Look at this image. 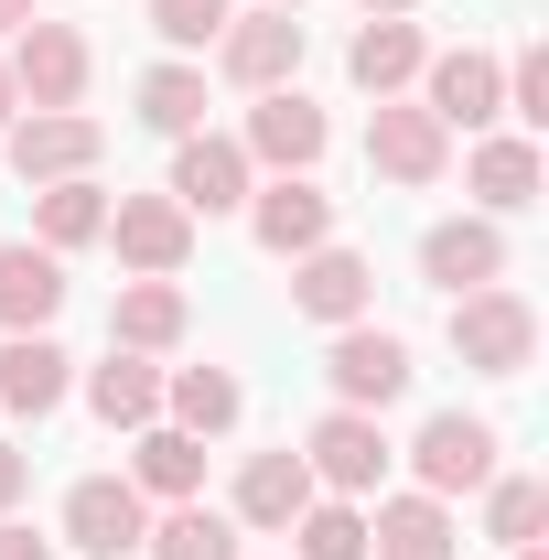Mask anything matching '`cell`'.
Returning <instances> with one entry per match:
<instances>
[{
	"instance_id": "603a6c76",
	"label": "cell",
	"mask_w": 549,
	"mask_h": 560,
	"mask_svg": "<svg viewBox=\"0 0 549 560\" xmlns=\"http://www.w3.org/2000/svg\"><path fill=\"white\" fill-rule=\"evenodd\" d=\"M108 335H119L130 355L184 346V291H173V280H130V291H119V313H108Z\"/></svg>"
},
{
	"instance_id": "d590c367",
	"label": "cell",
	"mask_w": 549,
	"mask_h": 560,
	"mask_svg": "<svg viewBox=\"0 0 549 560\" xmlns=\"http://www.w3.org/2000/svg\"><path fill=\"white\" fill-rule=\"evenodd\" d=\"M22 22H33V0H0V33H22Z\"/></svg>"
},
{
	"instance_id": "cb8c5ba5",
	"label": "cell",
	"mask_w": 549,
	"mask_h": 560,
	"mask_svg": "<svg viewBox=\"0 0 549 560\" xmlns=\"http://www.w3.org/2000/svg\"><path fill=\"white\" fill-rule=\"evenodd\" d=\"M162 399H173V431H195V442H206V431L237 420V377H226V366H173V377H162Z\"/></svg>"
},
{
	"instance_id": "4316f807",
	"label": "cell",
	"mask_w": 549,
	"mask_h": 560,
	"mask_svg": "<svg viewBox=\"0 0 549 560\" xmlns=\"http://www.w3.org/2000/svg\"><path fill=\"white\" fill-rule=\"evenodd\" d=\"M140 119H151L162 140H195L206 130V75L195 66H151L140 75Z\"/></svg>"
},
{
	"instance_id": "ab89813d",
	"label": "cell",
	"mask_w": 549,
	"mask_h": 560,
	"mask_svg": "<svg viewBox=\"0 0 549 560\" xmlns=\"http://www.w3.org/2000/svg\"><path fill=\"white\" fill-rule=\"evenodd\" d=\"M517 560H539V550H517Z\"/></svg>"
},
{
	"instance_id": "e575fe53",
	"label": "cell",
	"mask_w": 549,
	"mask_h": 560,
	"mask_svg": "<svg viewBox=\"0 0 549 560\" xmlns=\"http://www.w3.org/2000/svg\"><path fill=\"white\" fill-rule=\"evenodd\" d=\"M0 560H55V550H44L33 528H0Z\"/></svg>"
},
{
	"instance_id": "277c9868",
	"label": "cell",
	"mask_w": 549,
	"mask_h": 560,
	"mask_svg": "<svg viewBox=\"0 0 549 560\" xmlns=\"http://www.w3.org/2000/svg\"><path fill=\"white\" fill-rule=\"evenodd\" d=\"M215 66H226V86H291V66H302V22L291 11H226V33H215Z\"/></svg>"
},
{
	"instance_id": "8992f818",
	"label": "cell",
	"mask_w": 549,
	"mask_h": 560,
	"mask_svg": "<svg viewBox=\"0 0 549 560\" xmlns=\"http://www.w3.org/2000/svg\"><path fill=\"white\" fill-rule=\"evenodd\" d=\"M420 108H431L442 130H484V119H506V66L475 55V44H464V55H431V66H420Z\"/></svg>"
},
{
	"instance_id": "f546056e",
	"label": "cell",
	"mask_w": 549,
	"mask_h": 560,
	"mask_svg": "<svg viewBox=\"0 0 549 560\" xmlns=\"http://www.w3.org/2000/svg\"><path fill=\"white\" fill-rule=\"evenodd\" d=\"M539 528H549V486H539V475H506V486L484 495V539H506V550H539Z\"/></svg>"
},
{
	"instance_id": "8fae6325",
	"label": "cell",
	"mask_w": 549,
	"mask_h": 560,
	"mask_svg": "<svg viewBox=\"0 0 549 560\" xmlns=\"http://www.w3.org/2000/svg\"><path fill=\"white\" fill-rule=\"evenodd\" d=\"M97 119H75V108H33V119H22V130H11V173H22V184H75V173H86V162H97Z\"/></svg>"
},
{
	"instance_id": "7402d4cb",
	"label": "cell",
	"mask_w": 549,
	"mask_h": 560,
	"mask_svg": "<svg viewBox=\"0 0 549 560\" xmlns=\"http://www.w3.org/2000/svg\"><path fill=\"white\" fill-rule=\"evenodd\" d=\"M86 399H97V420H108V431H151V420H162V366L119 346L97 377H86Z\"/></svg>"
},
{
	"instance_id": "4dcf8cb0",
	"label": "cell",
	"mask_w": 549,
	"mask_h": 560,
	"mask_svg": "<svg viewBox=\"0 0 549 560\" xmlns=\"http://www.w3.org/2000/svg\"><path fill=\"white\" fill-rule=\"evenodd\" d=\"M291 539H302V560H366V517H355V506H324V495H313V506H302V517H291Z\"/></svg>"
},
{
	"instance_id": "3957f363",
	"label": "cell",
	"mask_w": 549,
	"mask_h": 560,
	"mask_svg": "<svg viewBox=\"0 0 549 560\" xmlns=\"http://www.w3.org/2000/svg\"><path fill=\"white\" fill-rule=\"evenodd\" d=\"M324 377H335L344 410H388V399L410 388V346H399L388 324H335V355H324Z\"/></svg>"
},
{
	"instance_id": "f35d334b",
	"label": "cell",
	"mask_w": 549,
	"mask_h": 560,
	"mask_svg": "<svg viewBox=\"0 0 549 560\" xmlns=\"http://www.w3.org/2000/svg\"><path fill=\"white\" fill-rule=\"evenodd\" d=\"M259 11H302V0H259Z\"/></svg>"
},
{
	"instance_id": "6da1fadb",
	"label": "cell",
	"mask_w": 549,
	"mask_h": 560,
	"mask_svg": "<svg viewBox=\"0 0 549 560\" xmlns=\"http://www.w3.org/2000/svg\"><path fill=\"white\" fill-rule=\"evenodd\" d=\"M453 355L475 366V377H528V355H539V313L517 302V291H453Z\"/></svg>"
},
{
	"instance_id": "9c48e42d",
	"label": "cell",
	"mask_w": 549,
	"mask_h": 560,
	"mask_svg": "<svg viewBox=\"0 0 549 560\" xmlns=\"http://www.w3.org/2000/svg\"><path fill=\"white\" fill-rule=\"evenodd\" d=\"M108 237H119V259H130L140 280H173L184 248H195V215L173 206V195H119V206H108Z\"/></svg>"
},
{
	"instance_id": "5bb4252c",
	"label": "cell",
	"mask_w": 549,
	"mask_h": 560,
	"mask_svg": "<svg viewBox=\"0 0 549 560\" xmlns=\"http://www.w3.org/2000/svg\"><path fill=\"white\" fill-rule=\"evenodd\" d=\"M442 119L431 108H399V97H377V119H366V162L388 173V184H442Z\"/></svg>"
},
{
	"instance_id": "f1b7e54d",
	"label": "cell",
	"mask_w": 549,
	"mask_h": 560,
	"mask_svg": "<svg viewBox=\"0 0 549 560\" xmlns=\"http://www.w3.org/2000/svg\"><path fill=\"white\" fill-rule=\"evenodd\" d=\"M86 237H108V195L75 173V184H44V248L66 259V248H86Z\"/></svg>"
},
{
	"instance_id": "ffe728a7",
	"label": "cell",
	"mask_w": 549,
	"mask_h": 560,
	"mask_svg": "<svg viewBox=\"0 0 549 560\" xmlns=\"http://www.w3.org/2000/svg\"><path fill=\"white\" fill-rule=\"evenodd\" d=\"M313 506V464L302 453H248V475H237V517L248 528H291Z\"/></svg>"
},
{
	"instance_id": "2e32d148",
	"label": "cell",
	"mask_w": 549,
	"mask_h": 560,
	"mask_svg": "<svg viewBox=\"0 0 549 560\" xmlns=\"http://www.w3.org/2000/svg\"><path fill=\"white\" fill-rule=\"evenodd\" d=\"M291 302H302L313 324H366V302H377V270H366L355 248H302V270H291Z\"/></svg>"
},
{
	"instance_id": "9a60e30c",
	"label": "cell",
	"mask_w": 549,
	"mask_h": 560,
	"mask_svg": "<svg viewBox=\"0 0 549 560\" xmlns=\"http://www.w3.org/2000/svg\"><path fill=\"white\" fill-rule=\"evenodd\" d=\"M420 270H431V291H484V280H506V237H495V215H453V226H431V237H420Z\"/></svg>"
},
{
	"instance_id": "30bf717a",
	"label": "cell",
	"mask_w": 549,
	"mask_h": 560,
	"mask_svg": "<svg viewBox=\"0 0 549 560\" xmlns=\"http://www.w3.org/2000/svg\"><path fill=\"white\" fill-rule=\"evenodd\" d=\"M140 528H151V506H140V486H130V475H86V486L66 495V539H75L86 560L140 550Z\"/></svg>"
},
{
	"instance_id": "d6986e66",
	"label": "cell",
	"mask_w": 549,
	"mask_h": 560,
	"mask_svg": "<svg viewBox=\"0 0 549 560\" xmlns=\"http://www.w3.org/2000/svg\"><path fill=\"white\" fill-rule=\"evenodd\" d=\"M420 66H431V44H420V22H399V11H377V22L344 44V75H355L366 97H399Z\"/></svg>"
},
{
	"instance_id": "8d00e7d4",
	"label": "cell",
	"mask_w": 549,
	"mask_h": 560,
	"mask_svg": "<svg viewBox=\"0 0 549 560\" xmlns=\"http://www.w3.org/2000/svg\"><path fill=\"white\" fill-rule=\"evenodd\" d=\"M11 108H22V97H11V66H0V119H11Z\"/></svg>"
},
{
	"instance_id": "1f68e13d",
	"label": "cell",
	"mask_w": 549,
	"mask_h": 560,
	"mask_svg": "<svg viewBox=\"0 0 549 560\" xmlns=\"http://www.w3.org/2000/svg\"><path fill=\"white\" fill-rule=\"evenodd\" d=\"M506 119L549 130V44H517V66H506Z\"/></svg>"
},
{
	"instance_id": "5b68a950",
	"label": "cell",
	"mask_w": 549,
	"mask_h": 560,
	"mask_svg": "<svg viewBox=\"0 0 549 560\" xmlns=\"http://www.w3.org/2000/svg\"><path fill=\"white\" fill-rule=\"evenodd\" d=\"M11 97L75 108V97H86V33H75V22H22V44H11Z\"/></svg>"
},
{
	"instance_id": "ac0fdd59",
	"label": "cell",
	"mask_w": 549,
	"mask_h": 560,
	"mask_svg": "<svg viewBox=\"0 0 549 560\" xmlns=\"http://www.w3.org/2000/svg\"><path fill=\"white\" fill-rule=\"evenodd\" d=\"M55 313H66V259L33 248V237L0 248V324H11V335H44Z\"/></svg>"
},
{
	"instance_id": "83f0119b",
	"label": "cell",
	"mask_w": 549,
	"mask_h": 560,
	"mask_svg": "<svg viewBox=\"0 0 549 560\" xmlns=\"http://www.w3.org/2000/svg\"><path fill=\"white\" fill-rule=\"evenodd\" d=\"M475 195L495 215L539 206V151H528V140H484V151H475Z\"/></svg>"
},
{
	"instance_id": "7a4b0ae2",
	"label": "cell",
	"mask_w": 549,
	"mask_h": 560,
	"mask_svg": "<svg viewBox=\"0 0 549 560\" xmlns=\"http://www.w3.org/2000/svg\"><path fill=\"white\" fill-rule=\"evenodd\" d=\"M410 464H420V495H475V486H495V420L431 410V420H420V442H410Z\"/></svg>"
},
{
	"instance_id": "d6a6232c",
	"label": "cell",
	"mask_w": 549,
	"mask_h": 560,
	"mask_svg": "<svg viewBox=\"0 0 549 560\" xmlns=\"http://www.w3.org/2000/svg\"><path fill=\"white\" fill-rule=\"evenodd\" d=\"M151 33L162 44H215L226 33V0H151Z\"/></svg>"
},
{
	"instance_id": "7c38bea8",
	"label": "cell",
	"mask_w": 549,
	"mask_h": 560,
	"mask_svg": "<svg viewBox=\"0 0 549 560\" xmlns=\"http://www.w3.org/2000/svg\"><path fill=\"white\" fill-rule=\"evenodd\" d=\"M248 226H259V248L302 259V248H324V237H335V195H324L313 173H280L270 195H248Z\"/></svg>"
},
{
	"instance_id": "4fadbf2b",
	"label": "cell",
	"mask_w": 549,
	"mask_h": 560,
	"mask_svg": "<svg viewBox=\"0 0 549 560\" xmlns=\"http://www.w3.org/2000/svg\"><path fill=\"white\" fill-rule=\"evenodd\" d=\"M173 206L184 215H237L248 206V151L215 140V130H195L184 151H173Z\"/></svg>"
},
{
	"instance_id": "836d02e7",
	"label": "cell",
	"mask_w": 549,
	"mask_h": 560,
	"mask_svg": "<svg viewBox=\"0 0 549 560\" xmlns=\"http://www.w3.org/2000/svg\"><path fill=\"white\" fill-rule=\"evenodd\" d=\"M33 486V453H11V442H0V517H11V495Z\"/></svg>"
},
{
	"instance_id": "484cf974",
	"label": "cell",
	"mask_w": 549,
	"mask_h": 560,
	"mask_svg": "<svg viewBox=\"0 0 549 560\" xmlns=\"http://www.w3.org/2000/svg\"><path fill=\"white\" fill-rule=\"evenodd\" d=\"M130 486L184 506V495L206 486V442H195V431H140V475H130Z\"/></svg>"
},
{
	"instance_id": "e0dca14e",
	"label": "cell",
	"mask_w": 549,
	"mask_h": 560,
	"mask_svg": "<svg viewBox=\"0 0 549 560\" xmlns=\"http://www.w3.org/2000/svg\"><path fill=\"white\" fill-rule=\"evenodd\" d=\"M453 506L442 495H388L377 517H366V560H453Z\"/></svg>"
},
{
	"instance_id": "44dd1931",
	"label": "cell",
	"mask_w": 549,
	"mask_h": 560,
	"mask_svg": "<svg viewBox=\"0 0 549 560\" xmlns=\"http://www.w3.org/2000/svg\"><path fill=\"white\" fill-rule=\"evenodd\" d=\"M66 388H75V377H66V346H44V335H11V346H0V410L44 420Z\"/></svg>"
},
{
	"instance_id": "74e56055",
	"label": "cell",
	"mask_w": 549,
	"mask_h": 560,
	"mask_svg": "<svg viewBox=\"0 0 549 560\" xmlns=\"http://www.w3.org/2000/svg\"><path fill=\"white\" fill-rule=\"evenodd\" d=\"M366 11H420V0H366Z\"/></svg>"
},
{
	"instance_id": "ba28073f",
	"label": "cell",
	"mask_w": 549,
	"mask_h": 560,
	"mask_svg": "<svg viewBox=\"0 0 549 560\" xmlns=\"http://www.w3.org/2000/svg\"><path fill=\"white\" fill-rule=\"evenodd\" d=\"M302 464H313V486H335V495H366L377 475H388V431H377V410H335V420H313Z\"/></svg>"
},
{
	"instance_id": "52a82bcc",
	"label": "cell",
	"mask_w": 549,
	"mask_h": 560,
	"mask_svg": "<svg viewBox=\"0 0 549 560\" xmlns=\"http://www.w3.org/2000/svg\"><path fill=\"white\" fill-rule=\"evenodd\" d=\"M324 140H335V130H324V108H313L302 86H259V108H248V140H237V151L270 162V173H313Z\"/></svg>"
},
{
	"instance_id": "d4e9b609",
	"label": "cell",
	"mask_w": 549,
	"mask_h": 560,
	"mask_svg": "<svg viewBox=\"0 0 549 560\" xmlns=\"http://www.w3.org/2000/svg\"><path fill=\"white\" fill-rule=\"evenodd\" d=\"M140 550H151V560H237V528H226L215 506H195V495H184L162 528H140Z\"/></svg>"
}]
</instances>
